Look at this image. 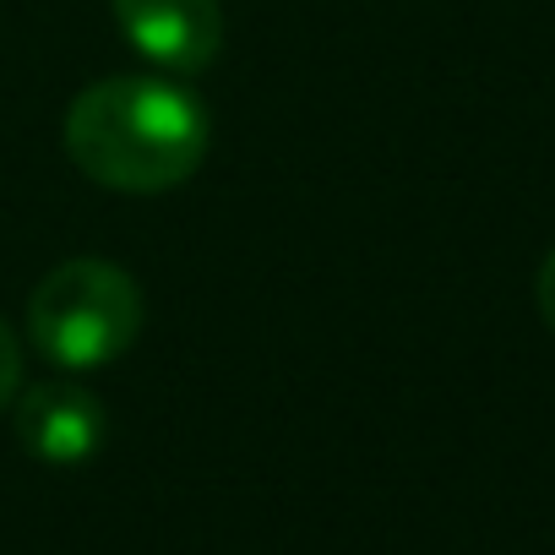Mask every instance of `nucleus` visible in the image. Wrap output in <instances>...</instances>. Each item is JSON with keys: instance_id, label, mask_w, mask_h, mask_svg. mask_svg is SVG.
Returning a JSON list of instances; mask_svg holds the SVG:
<instances>
[{"instance_id": "4", "label": "nucleus", "mask_w": 555, "mask_h": 555, "mask_svg": "<svg viewBox=\"0 0 555 555\" xmlns=\"http://www.w3.org/2000/svg\"><path fill=\"white\" fill-rule=\"evenodd\" d=\"M104 436H109L104 403L77 382H39L17 403V441L39 463H55V468L88 463L104 447Z\"/></svg>"}, {"instance_id": "1", "label": "nucleus", "mask_w": 555, "mask_h": 555, "mask_svg": "<svg viewBox=\"0 0 555 555\" xmlns=\"http://www.w3.org/2000/svg\"><path fill=\"white\" fill-rule=\"evenodd\" d=\"M212 120L202 99L169 77H104L66 109L72 164L109 191H169L207 158Z\"/></svg>"}, {"instance_id": "3", "label": "nucleus", "mask_w": 555, "mask_h": 555, "mask_svg": "<svg viewBox=\"0 0 555 555\" xmlns=\"http://www.w3.org/2000/svg\"><path fill=\"white\" fill-rule=\"evenodd\" d=\"M115 23L153 66L175 77L202 72L223 44L218 0H115Z\"/></svg>"}, {"instance_id": "5", "label": "nucleus", "mask_w": 555, "mask_h": 555, "mask_svg": "<svg viewBox=\"0 0 555 555\" xmlns=\"http://www.w3.org/2000/svg\"><path fill=\"white\" fill-rule=\"evenodd\" d=\"M17 387H23V344L7 322H0V409L17 398Z\"/></svg>"}, {"instance_id": "6", "label": "nucleus", "mask_w": 555, "mask_h": 555, "mask_svg": "<svg viewBox=\"0 0 555 555\" xmlns=\"http://www.w3.org/2000/svg\"><path fill=\"white\" fill-rule=\"evenodd\" d=\"M533 295H539V317H544V322H550V333H555V250H550V256H544V267H539Z\"/></svg>"}, {"instance_id": "2", "label": "nucleus", "mask_w": 555, "mask_h": 555, "mask_svg": "<svg viewBox=\"0 0 555 555\" xmlns=\"http://www.w3.org/2000/svg\"><path fill=\"white\" fill-rule=\"evenodd\" d=\"M142 333L137 278L104 256H72L28 300V338L61 371L115 365Z\"/></svg>"}]
</instances>
